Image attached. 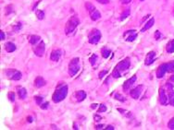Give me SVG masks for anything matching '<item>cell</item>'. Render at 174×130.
I'll use <instances>...</instances> for the list:
<instances>
[{
    "mask_svg": "<svg viewBox=\"0 0 174 130\" xmlns=\"http://www.w3.org/2000/svg\"><path fill=\"white\" fill-rule=\"evenodd\" d=\"M112 76H113V77H115V79H118V77H121V73L118 72V70L114 69L113 72H112Z\"/></svg>",
    "mask_w": 174,
    "mask_h": 130,
    "instance_id": "28",
    "label": "cell"
},
{
    "mask_svg": "<svg viewBox=\"0 0 174 130\" xmlns=\"http://www.w3.org/2000/svg\"><path fill=\"white\" fill-rule=\"evenodd\" d=\"M92 109H95V108H96V107H97V104H95V103H94V104H92Z\"/></svg>",
    "mask_w": 174,
    "mask_h": 130,
    "instance_id": "45",
    "label": "cell"
},
{
    "mask_svg": "<svg viewBox=\"0 0 174 130\" xmlns=\"http://www.w3.org/2000/svg\"><path fill=\"white\" fill-rule=\"evenodd\" d=\"M168 127H169V129H174V117H173L172 119L169 122Z\"/></svg>",
    "mask_w": 174,
    "mask_h": 130,
    "instance_id": "32",
    "label": "cell"
},
{
    "mask_svg": "<svg viewBox=\"0 0 174 130\" xmlns=\"http://www.w3.org/2000/svg\"><path fill=\"white\" fill-rule=\"evenodd\" d=\"M34 85L36 88H41L46 85V80H44L42 77H37L34 80Z\"/></svg>",
    "mask_w": 174,
    "mask_h": 130,
    "instance_id": "17",
    "label": "cell"
},
{
    "mask_svg": "<svg viewBox=\"0 0 174 130\" xmlns=\"http://www.w3.org/2000/svg\"><path fill=\"white\" fill-rule=\"evenodd\" d=\"M167 71L168 72H174V61L167 63Z\"/></svg>",
    "mask_w": 174,
    "mask_h": 130,
    "instance_id": "24",
    "label": "cell"
},
{
    "mask_svg": "<svg viewBox=\"0 0 174 130\" xmlns=\"http://www.w3.org/2000/svg\"><path fill=\"white\" fill-rule=\"evenodd\" d=\"M168 72L167 71V63H165V64H162L160 65L157 68V79H161V77H163L165 76V74Z\"/></svg>",
    "mask_w": 174,
    "mask_h": 130,
    "instance_id": "10",
    "label": "cell"
},
{
    "mask_svg": "<svg viewBox=\"0 0 174 130\" xmlns=\"http://www.w3.org/2000/svg\"><path fill=\"white\" fill-rule=\"evenodd\" d=\"M155 59V52H150L148 53L146 58V62H144V65L146 66H150L151 64H153V62Z\"/></svg>",
    "mask_w": 174,
    "mask_h": 130,
    "instance_id": "14",
    "label": "cell"
},
{
    "mask_svg": "<svg viewBox=\"0 0 174 130\" xmlns=\"http://www.w3.org/2000/svg\"><path fill=\"white\" fill-rule=\"evenodd\" d=\"M96 1L100 4H109V0H96Z\"/></svg>",
    "mask_w": 174,
    "mask_h": 130,
    "instance_id": "37",
    "label": "cell"
},
{
    "mask_svg": "<svg viewBox=\"0 0 174 130\" xmlns=\"http://www.w3.org/2000/svg\"><path fill=\"white\" fill-rule=\"evenodd\" d=\"M115 99L118 100V101H120V102H124L125 101V98L122 95H120V93H117L116 95H115Z\"/></svg>",
    "mask_w": 174,
    "mask_h": 130,
    "instance_id": "29",
    "label": "cell"
},
{
    "mask_svg": "<svg viewBox=\"0 0 174 130\" xmlns=\"http://www.w3.org/2000/svg\"><path fill=\"white\" fill-rule=\"evenodd\" d=\"M33 49V52H34V54L37 55V56H43L44 55V49H46V45H44V43L43 41H41L39 43L35 44V45H33L32 47Z\"/></svg>",
    "mask_w": 174,
    "mask_h": 130,
    "instance_id": "7",
    "label": "cell"
},
{
    "mask_svg": "<svg viewBox=\"0 0 174 130\" xmlns=\"http://www.w3.org/2000/svg\"><path fill=\"white\" fill-rule=\"evenodd\" d=\"M7 76L11 80H20L21 79V73L16 69H9L7 70Z\"/></svg>",
    "mask_w": 174,
    "mask_h": 130,
    "instance_id": "8",
    "label": "cell"
},
{
    "mask_svg": "<svg viewBox=\"0 0 174 130\" xmlns=\"http://www.w3.org/2000/svg\"><path fill=\"white\" fill-rule=\"evenodd\" d=\"M0 35H1V40H4V39H5V33H4L3 32H0Z\"/></svg>",
    "mask_w": 174,
    "mask_h": 130,
    "instance_id": "41",
    "label": "cell"
},
{
    "mask_svg": "<svg viewBox=\"0 0 174 130\" xmlns=\"http://www.w3.org/2000/svg\"><path fill=\"white\" fill-rule=\"evenodd\" d=\"M104 127H105L104 125H96L95 128L96 129H102V128H104Z\"/></svg>",
    "mask_w": 174,
    "mask_h": 130,
    "instance_id": "39",
    "label": "cell"
},
{
    "mask_svg": "<svg viewBox=\"0 0 174 130\" xmlns=\"http://www.w3.org/2000/svg\"><path fill=\"white\" fill-rule=\"evenodd\" d=\"M169 103H170V104H171L172 106H174V96L169 100Z\"/></svg>",
    "mask_w": 174,
    "mask_h": 130,
    "instance_id": "40",
    "label": "cell"
},
{
    "mask_svg": "<svg viewBox=\"0 0 174 130\" xmlns=\"http://www.w3.org/2000/svg\"><path fill=\"white\" fill-rule=\"evenodd\" d=\"M141 1H143V0H141Z\"/></svg>",
    "mask_w": 174,
    "mask_h": 130,
    "instance_id": "46",
    "label": "cell"
},
{
    "mask_svg": "<svg viewBox=\"0 0 174 130\" xmlns=\"http://www.w3.org/2000/svg\"><path fill=\"white\" fill-rule=\"evenodd\" d=\"M75 98L77 102H83V100L86 98V93L83 91H79L75 92Z\"/></svg>",
    "mask_w": 174,
    "mask_h": 130,
    "instance_id": "16",
    "label": "cell"
},
{
    "mask_svg": "<svg viewBox=\"0 0 174 130\" xmlns=\"http://www.w3.org/2000/svg\"><path fill=\"white\" fill-rule=\"evenodd\" d=\"M36 16H37V18H39V20H43V18H44V12L42 10H37L36 11Z\"/></svg>",
    "mask_w": 174,
    "mask_h": 130,
    "instance_id": "26",
    "label": "cell"
},
{
    "mask_svg": "<svg viewBox=\"0 0 174 130\" xmlns=\"http://www.w3.org/2000/svg\"><path fill=\"white\" fill-rule=\"evenodd\" d=\"M18 95H19V97H20L21 99L24 100L26 98V96H27V91H26L24 88H19Z\"/></svg>",
    "mask_w": 174,
    "mask_h": 130,
    "instance_id": "21",
    "label": "cell"
},
{
    "mask_svg": "<svg viewBox=\"0 0 174 130\" xmlns=\"http://www.w3.org/2000/svg\"><path fill=\"white\" fill-rule=\"evenodd\" d=\"M169 80L171 81V82H174V75H173V76H171V77H170Z\"/></svg>",
    "mask_w": 174,
    "mask_h": 130,
    "instance_id": "44",
    "label": "cell"
},
{
    "mask_svg": "<svg viewBox=\"0 0 174 130\" xmlns=\"http://www.w3.org/2000/svg\"><path fill=\"white\" fill-rule=\"evenodd\" d=\"M161 36H162V34L160 33V32H159V31H155V40H159Z\"/></svg>",
    "mask_w": 174,
    "mask_h": 130,
    "instance_id": "33",
    "label": "cell"
},
{
    "mask_svg": "<svg viewBox=\"0 0 174 130\" xmlns=\"http://www.w3.org/2000/svg\"><path fill=\"white\" fill-rule=\"evenodd\" d=\"M81 66H80V59L78 57H75L71 59V61L69 64V76H75L78 73V71L80 70Z\"/></svg>",
    "mask_w": 174,
    "mask_h": 130,
    "instance_id": "4",
    "label": "cell"
},
{
    "mask_svg": "<svg viewBox=\"0 0 174 130\" xmlns=\"http://www.w3.org/2000/svg\"><path fill=\"white\" fill-rule=\"evenodd\" d=\"M110 54H111V51L109 49H107V47H104L102 49V55L104 58H107L110 55Z\"/></svg>",
    "mask_w": 174,
    "mask_h": 130,
    "instance_id": "23",
    "label": "cell"
},
{
    "mask_svg": "<svg viewBox=\"0 0 174 130\" xmlns=\"http://www.w3.org/2000/svg\"><path fill=\"white\" fill-rule=\"evenodd\" d=\"M154 23H155V18H151L150 20H148L146 24H144V28H143L142 30H141V32H144L146 31V30H149V29L152 27V26L154 25Z\"/></svg>",
    "mask_w": 174,
    "mask_h": 130,
    "instance_id": "18",
    "label": "cell"
},
{
    "mask_svg": "<svg viewBox=\"0 0 174 130\" xmlns=\"http://www.w3.org/2000/svg\"><path fill=\"white\" fill-rule=\"evenodd\" d=\"M107 73V70H103V71H101L99 73V79H102V77L106 75V74Z\"/></svg>",
    "mask_w": 174,
    "mask_h": 130,
    "instance_id": "36",
    "label": "cell"
},
{
    "mask_svg": "<svg viewBox=\"0 0 174 130\" xmlns=\"http://www.w3.org/2000/svg\"><path fill=\"white\" fill-rule=\"evenodd\" d=\"M7 97H9L10 102H14L15 101V93H14L13 91L9 92V93H7Z\"/></svg>",
    "mask_w": 174,
    "mask_h": 130,
    "instance_id": "27",
    "label": "cell"
},
{
    "mask_svg": "<svg viewBox=\"0 0 174 130\" xmlns=\"http://www.w3.org/2000/svg\"><path fill=\"white\" fill-rule=\"evenodd\" d=\"M42 40H41L40 36H38V35H32L29 39V42L32 45H35V44L39 43Z\"/></svg>",
    "mask_w": 174,
    "mask_h": 130,
    "instance_id": "19",
    "label": "cell"
},
{
    "mask_svg": "<svg viewBox=\"0 0 174 130\" xmlns=\"http://www.w3.org/2000/svg\"><path fill=\"white\" fill-rule=\"evenodd\" d=\"M129 15H130V9H126V12L124 11V12L122 13V15H121V20H123L124 18H126L129 16Z\"/></svg>",
    "mask_w": 174,
    "mask_h": 130,
    "instance_id": "31",
    "label": "cell"
},
{
    "mask_svg": "<svg viewBox=\"0 0 174 130\" xmlns=\"http://www.w3.org/2000/svg\"><path fill=\"white\" fill-rule=\"evenodd\" d=\"M85 7H86V9L88 10L89 14H90V17H91V20H98L100 18H101V14L100 12L95 9V7L91 4L90 2H86L85 3Z\"/></svg>",
    "mask_w": 174,
    "mask_h": 130,
    "instance_id": "3",
    "label": "cell"
},
{
    "mask_svg": "<svg viewBox=\"0 0 174 130\" xmlns=\"http://www.w3.org/2000/svg\"><path fill=\"white\" fill-rule=\"evenodd\" d=\"M124 37L127 42H133L137 37L136 31L135 30H130V31H127L124 33Z\"/></svg>",
    "mask_w": 174,
    "mask_h": 130,
    "instance_id": "9",
    "label": "cell"
},
{
    "mask_svg": "<svg viewBox=\"0 0 174 130\" xmlns=\"http://www.w3.org/2000/svg\"><path fill=\"white\" fill-rule=\"evenodd\" d=\"M48 104H49V103L46 102H44V103H42V104H41L40 106H41V108H42V109L46 110V109L48 108Z\"/></svg>",
    "mask_w": 174,
    "mask_h": 130,
    "instance_id": "35",
    "label": "cell"
},
{
    "mask_svg": "<svg viewBox=\"0 0 174 130\" xmlns=\"http://www.w3.org/2000/svg\"><path fill=\"white\" fill-rule=\"evenodd\" d=\"M100 39H101V32L98 30L94 29L89 32L88 34V42L92 44H96L99 43Z\"/></svg>",
    "mask_w": 174,
    "mask_h": 130,
    "instance_id": "5",
    "label": "cell"
},
{
    "mask_svg": "<svg viewBox=\"0 0 174 130\" xmlns=\"http://www.w3.org/2000/svg\"><path fill=\"white\" fill-rule=\"evenodd\" d=\"M67 94H68V86L65 84L60 85V86L55 91L53 96H52V100H53V102L56 103L60 102L66 98Z\"/></svg>",
    "mask_w": 174,
    "mask_h": 130,
    "instance_id": "1",
    "label": "cell"
},
{
    "mask_svg": "<svg viewBox=\"0 0 174 130\" xmlns=\"http://www.w3.org/2000/svg\"><path fill=\"white\" fill-rule=\"evenodd\" d=\"M142 91H143V86L141 85V86H137L135 89H133V90L131 91V96L133 98V99H135L137 100L139 97H140V95L141 93H142Z\"/></svg>",
    "mask_w": 174,
    "mask_h": 130,
    "instance_id": "12",
    "label": "cell"
},
{
    "mask_svg": "<svg viewBox=\"0 0 174 130\" xmlns=\"http://www.w3.org/2000/svg\"><path fill=\"white\" fill-rule=\"evenodd\" d=\"M60 56H61V51H60V50H54V51L51 53L50 59H51L52 61L57 62V61L59 60Z\"/></svg>",
    "mask_w": 174,
    "mask_h": 130,
    "instance_id": "15",
    "label": "cell"
},
{
    "mask_svg": "<svg viewBox=\"0 0 174 130\" xmlns=\"http://www.w3.org/2000/svg\"><path fill=\"white\" fill-rule=\"evenodd\" d=\"M79 23H80L79 18H78L77 17H75V16L71 17L68 20V22L66 23L65 32L67 33V34H69V33L73 32L74 31H75V29L77 28V26L79 25Z\"/></svg>",
    "mask_w": 174,
    "mask_h": 130,
    "instance_id": "2",
    "label": "cell"
},
{
    "mask_svg": "<svg viewBox=\"0 0 174 130\" xmlns=\"http://www.w3.org/2000/svg\"><path fill=\"white\" fill-rule=\"evenodd\" d=\"M131 1H132V0H120V2L122 4H129Z\"/></svg>",
    "mask_w": 174,
    "mask_h": 130,
    "instance_id": "38",
    "label": "cell"
},
{
    "mask_svg": "<svg viewBox=\"0 0 174 130\" xmlns=\"http://www.w3.org/2000/svg\"><path fill=\"white\" fill-rule=\"evenodd\" d=\"M34 100H35V102H36V103L38 105H41L42 104V102H43V101H44V99L42 98V97H39V96H35L34 97Z\"/></svg>",
    "mask_w": 174,
    "mask_h": 130,
    "instance_id": "30",
    "label": "cell"
},
{
    "mask_svg": "<svg viewBox=\"0 0 174 130\" xmlns=\"http://www.w3.org/2000/svg\"><path fill=\"white\" fill-rule=\"evenodd\" d=\"M130 65H131V62H130V59L129 58H126L124 59V60L120 61L118 64L116 66V68H115V69L118 70L120 73H122L126 71V70H128L129 68H130Z\"/></svg>",
    "mask_w": 174,
    "mask_h": 130,
    "instance_id": "6",
    "label": "cell"
},
{
    "mask_svg": "<svg viewBox=\"0 0 174 130\" xmlns=\"http://www.w3.org/2000/svg\"><path fill=\"white\" fill-rule=\"evenodd\" d=\"M136 79H137L136 76H133L132 77H131V79H129L128 80H126L125 82H124V84H123V86H122V87H123V90H124V91L130 90V89L132 87V85L134 84V82L136 81Z\"/></svg>",
    "mask_w": 174,
    "mask_h": 130,
    "instance_id": "13",
    "label": "cell"
},
{
    "mask_svg": "<svg viewBox=\"0 0 174 130\" xmlns=\"http://www.w3.org/2000/svg\"><path fill=\"white\" fill-rule=\"evenodd\" d=\"M100 108L98 110V113H101V112H106L107 111V107L104 105V104H100Z\"/></svg>",
    "mask_w": 174,
    "mask_h": 130,
    "instance_id": "34",
    "label": "cell"
},
{
    "mask_svg": "<svg viewBox=\"0 0 174 130\" xmlns=\"http://www.w3.org/2000/svg\"><path fill=\"white\" fill-rule=\"evenodd\" d=\"M159 101L162 105H166L169 102V97L166 94V91L161 88L159 90Z\"/></svg>",
    "mask_w": 174,
    "mask_h": 130,
    "instance_id": "11",
    "label": "cell"
},
{
    "mask_svg": "<svg viewBox=\"0 0 174 130\" xmlns=\"http://www.w3.org/2000/svg\"><path fill=\"white\" fill-rule=\"evenodd\" d=\"M96 60H97V55H96V54H92L91 57L89 58V61H90V64L92 66H95V65Z\"/></svg>",
    "mask_w": 174,
    "mask_h": 130,
    "instance_id": "25",
    "label": "cell"
},
{
    "mask_svg": "<svg viewBox=\"0 0 174 130\" xmlns=\"http://www.w3.org/2000/svg\"><path fill=\"white\" fill-rule=\"evenodd\" d=\"M167 52L169 54L174 53V40L170 41V42L167 44Z\"/></svg>",
    "mask_w": 174,
    "mask_h": 130,
    "instance_id": "22",
    "label": "cell"
},
{
    "mask_svg": "<svg viewBox=\"0 0 174 130\" xmlns=\"http://www.w3.org/2000/svg\"><path fill=\"white\" fill-rule=\"evenodd\" d=\"M5 49L7 53H12L15 50H16V45L13 43H7L5 44Z\"/></svg>",
    "mask_w": 174,
    "mask_h": 130,
    "instance_id": "20",
    "label": "cell"
},
{
    "mask_svg": "<svg viewBox=\"0 0 174 130\" xmlns=\"http://www.w3.org/2000/svg\"><path fill=\"white\" fill-rule=\"evenodd\" d=\"M95 121H100L101 120V117L98 116H95Z\"/></svg>",
    "mask_w": 174,
    "mask_h": 130,
    "instance_id": "42",
    "label": "cell"
},
{
    "mask_svg": "<svg viewBox=\"0 0 174 130\" xmlns=\"http://www.w3.org/2000/svg\"><path fill=\"white\" fill-rule=\"evenodd\" d=\"M106 129H111V130H113L114 127H112V125H107V127H106Z\"/></svg>",
    "mask_w": 174,
    "mask_h": 130,
    "instance_id": "43",
    "label": "cell"
}]
</instances>
